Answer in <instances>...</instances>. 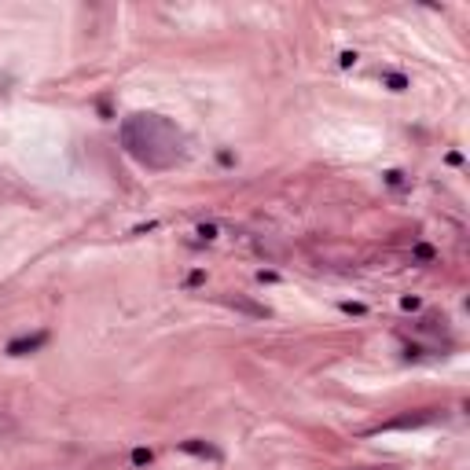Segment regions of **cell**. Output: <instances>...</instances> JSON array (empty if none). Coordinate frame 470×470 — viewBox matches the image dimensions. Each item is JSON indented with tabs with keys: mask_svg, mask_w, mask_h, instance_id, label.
<instances>
[{
	"mask_svg": "<svg viewBox=\"0 0 470 470\" xmlns=\"http://www.w3.org/2000/svg\"><path fill=\"white\" fill-rule=\"evenodd\" d=\"M48 342V334H30V338H15V342H8V356H30V353H37V349Z\"/></svg>",
	"mask_w": 470,
	"mask_h": 470,
	"instance_id": "obj_1",
	"label": "cell"
},
{
	"mask_svg": "<svg viewBox=\"0 0 470 470\" xmlns=\"http://www.w3.org/2000/svg\"><path fill=\"white\" fill-rule=\"evenodd\" d=\"M228 305L239 309V313H246V316H257V320L268 316V309H264V305H254V301H246V297H228Z\"/></svg>",
	"mask_w": 470,
	"mask_h": 470,
	"instance_id": "obj_2",
	"label": "cell"
},
{
	"mask_svg": "<svg viewBox=\"0 0 470 470\" xmlns=\"http://www.w3.org/2000/svg\"><path fill=\"white\" fill-rule=\"evenodd\" d=\"M184 452H191V455H209V459H217V448H209V445H202V441H184Z\"/></svg>",
	"mask_w": 470,
	"mask_h": 470,
	"instance_id": "obj_3",
	"label": "cell"
},
{
	"mask_svg": "<svg viewBox=\"0 0 470 470\" xmlns=\"http://www.w3.org/2000/svg\"><path fill=\"white\" fill-rule=\"evenodd\" d=\"M386 85H389L393 92H404V88H408V77H404V74H386Z\"/></svg>",
	"mask_w": 470,
	"mask_h": 470,
	"instance_id": "obj_4",
	"label": "cell"
},
{
	"mask_svg": "<svg viewBox=\"0 0 470 470\" xmlns=\"http://www.w3.org/2000/svg\"><path fill=\"white\" fill-rule=\"evenodd\" d=\"M143 463H151V448H136L132 452V467H143Z\"/></svg>",
	"mask_w": 470,
	"mask_h": 470,
	"instance_id": "obj_5",
	"label": "cell"
},
{
	"mask_svg": "<svg viewBox=\"0 0 470 470\" xmlns=\"http://www.w3.org/2000/svg\"><path fill=\"white\" fill-rule=\"evenodd\" d=\"M198 235H202V239H217V228H213V224H202V228H198Z\"/></svg>",
	"mask_w": 470,
	"mask_h": 470,
	"instance_id": "obj_6",
	"label": "cell"
},
{
	"mask_svg": "<svg viewBox=\"0 0 470 470\" xmlns=\"http://www.w3.org/2000/svg\"><path fill=\"white\" fill-rule=\"evenodd\" d=\"M415 257H419V261H430V257H434V250H430V246H415Z\"/></svg>",
	"mask_w": 470,
	"mask_h": 470,
	"instance_id": "obj_7",
	"label": "cell"
},
{
	"mask_svg": "<svg viewBox=\"0 0 470 470\" xmlns=\"http://www.w3.org/2000/svg\"><path fill=\"white\" fill-rule=\"evenodd\" d=\"M342 313H353V316H364V305H353V301H346V305H342Z\"/></svg>",
	"mask_w": 470,
	"mask_h": 470,
	"instance_id": "obj_8",
	"label": "cell"
},
{
	"mask_svg": "<svg viewBox=\"0 0 470 470\" xmlns=\"http://www.w3.org/2000/svg\"><path fill=\"white\" fill-rule=\"evenodd\" d=\"M356 63V52H342V66H353Z\"/></svg>",
	"mask_w": 470,
	"mask_h": 470,
	"instance_id": "obj_9",
	"label": "cell"
},
{
	"mask_svg": "<svg viewBox=\"0 0 470 470\" xmlns=\"http://www.w3.org/2000/svg\"><path fill=\"white\" fill-rule=\"evenodd\" d=\"M202 279H206V276H202V272H191V276H188V287H198V283H202Z\"/></svg>",
	"mask_w": 470,
	"mask_h": 470,
	"instance_id": "obj_10",
	"label": "cell"
}]
</instances>
